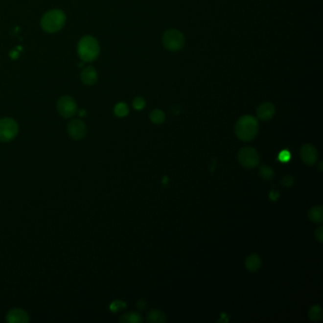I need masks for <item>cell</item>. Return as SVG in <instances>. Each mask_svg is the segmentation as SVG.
Returning <instances> with one entry per match:
<instances>
[{
	"label": "cell",
	"instance_id": "7c38bea8",
	"mask_svg": "<svg viewBox=\"0 0 323 323\" xmlns=\"http://www.w3.org/2000/svg\"><path fill=\"white\" fill-rule=\"evenodd\" d=\"M81 80L87 86H93L98 81V72L93 67H88L83 69L81 73Z\"/></svg>",
	"mask_w": 323,
	"mask_h": 323
},
{
	"label": "cell",
	"instance_id": "603a6c76",
	"mask_svg": "<svg viewBox=\"0 0 323 323\" xmlns=\"http://www.w3.org/2000/svg\"><path fill=\"white\" fill-rule=\"evenodd\" d=\"M291 159V154L288 150H282L278 156V160L282 163H286L289 162Z\"/></svg>",
	"mask_w": 323,
	"mask_h": 323
},
{
	"label": "cell",
	"instance_id": "5b68a950",
	"mask_svg": "<svg viewBox=\"0 0 323 323\" xmlns=\"http://www.w3.org/2000/svg\"><path fill=\"white\" fill-rule=\"evenodd\" d=\"M19 127L17 122L12 117H4L0 119V141H11L17 136Z\"/></svg>",
	"mask_w": 323,
	"mask_h": 323
},
{
	"label": "cell",
	"instance_id": "8992f818",
	"mask_svg": "<svg viewBox=\"0 0 323 323\" xmlns=\"http://www.w3.org/2000/svg\"><path fill=\"white\" fill-rule=\"evenodd\" d=\"M238 161L243 167L252 169L259 164L260 156L254 148L245 147L238 152Z\"/></svg>",
	"mask_w": 323,
	"mask_h": 323
},
{
	"label": "cell",
	"instance_id": "7402d4cb",
	"mask_svg": "<svg viewBox=\"0 0 323 323\" xmlns=\"http://www.w3.org/2000/svg\"><path fill=\"white\" fill-rule=\"evenodd\" d=\"M126 307V303L122 300H115L110 304V310L112 312H118Z\"/></svg>",
	"mask_w": 323,
	"mask_h": 323
},
{
	"label": "cell",
	"instance_id": "44dd1931",
	"mask_svg": "<svg viewBox=\"0 0 323 323\" xmlns=\"http://www.w3.org/2000/svg\"><path fill=\"white\" fill-rule=\"evenodd\" d=\"M132 105L134 109L139 111V110H142L145 107L146 102H145V100L142 97H137V98L134 99Z\"/></svg>",
	"mask_w": 323,
	"mask_h": 323
},
{
	"label": "cell",
	"instance_id": "6da1fadb",
	"mask_svg": "<svg viewBox=\"0 0 323 323\" xmlns=\"http://www.w3.org/2000/svg\"><path fill=\"white\" fill-rule=\"evenodd\" d=\"M259 131L258 119L251 115L240 117L235 124V134L242 141H250L257 136Z\"/></svg>",
	"mask_w": 323,
	"mask_h": 323
},
{
	"label": "cell",
	"instance_id": "cb8c5ba5",
	"mask_svg": "<svg viewBox=\"0 0 323 323\" xmlns=\"http://www.w3.org/2000/svg\"><path fill=\"white\" fill-rule=\"evenodd\" d=\"M294 183V178L292 176H284L282 177L281 179V185L284 186V187H291L293 185Z\"/></svg>",
	"mask_w": 323,
	"mask_h": 323
},
{
	"label": "cell",
	"instance_id": "ac0fdd59",
	"mask_svg": "<svg viewBox=\"0 0 323 323\" xmlns=\"http://www.w3.org/2000/svg\"><path fill=\"white\" fill-rule=\"evenodd\" d=\"M150 119L155 124H162L165 120V113L161 109H155L150 113Z\"/></svg>",
	"mask_w": 323,
	"mask_h": 323
},
{
	"label": "cell",
	"instance_id": "277c9868",
	"mask_svg": "<svg viewBox=\"0 0 323 323\" xmlns=\"http://www.w3.org/2000/svg\"><path fill=\"white\" fill-rule=\"evenodd\" d=\"M162 45L169 51H178L185 46V37L178 29H168L162 35Z\"/></svg>",
	"mask_w": 323,
	"mask_h": 323
},
{
	"label": "cell",
	"instance_id": "4316f807",
	"mask_svg": "<svg viewBox=\"0 0 323 323\" xmlns=\"http://www.w3.org/2000/svg\"><path fill=\"white\" fill-rule=\"evenodd\" d=\"M78 114H79L80 117H86L87 116V111L84 110V109H82V110L78 111Z\"/></svg>",
	"mask_w": 323,
	"mask_h": 323
},
{
	"label": "cell",
	"instance_id": "4fadbf2b",
	"mask_svg": "<svg viewBox=\"0 0 323 323\" xmlns=\"http://www.w3.org/2000/svg\"><path fill=\"white\" fill-rule=\"evenodd\" d=\"M246 268L250 272H256L262 265L261 258L257 254H251L246 260Z\"/></svg>",
	"mask_w": 323,
	"mask_h": 323
},
{
	"label": "cell",
	"instance_id": "e0dca14e",
	"mask_svg": "<svg viewBox=\"0 0 323 323\" xmlns=\"http://www.w3.org/2000/svg\"><path fill=\"white\" fill-rule=\"evenodd\" d=\"M119 321H120V323H140L142 322V318L138 313L130 312V313L123 315L119 319Z\"/></svg>",
	"mask_w": 323,
	"mask_h": 323
},
{
	"label": "cell",
	"instance_id": "52a82bcc",
	"mask_svg": "<svg viewBox=\"0 0 323 323\" xmlns=\"http://www.w3.org/2000/svg\"><path fill=\"white\" fill-rule=\"evenodd\" d=\"M57 110L62 117H72L78 112V106L72 97L63 96L57 102Z\"/></svg>",
	"mask_w": 323,
	"mask_h": 323
},
{
	"label": "cell",
	"instance_id": "ffe728a7",
	"mask_svg": "<svg viewBox=\"0 0 323 323\" xmlns=\"http://www.w3.org/2000/svg\"><path fill=\"white\" fill-rule=\"evenodd\" d=\"M259 175L264 180L269 181V180L273 179L274 172H273V169L271 167H269L267 165H263L259 169Z\"/></svg>",
	"mask_w": 323,
	"mask_h": 323
},
{
	"label": "cell",
	"instance_id": "9c48e42d",
	"mask_svg": "<svg viewBox=\"0 0 323 323\" xmlns=\"http://www.w3.org/2000/svg\"><path fill=\"white\" fill-rule=\"evenodd\" d=\"M300 159L304 164L312 166L316 164L318 160L317 149L311 144H305L300 148Z\"/></svg>",
	"mask_w": 323,
	"mask_h": 323
},
{
	"label": "cell",
	"instance_id": "d4e9b609",
	"mask_svg": "<svg viewBox=\"0 0 323 323\" xmlns=\"http://www.w3.org/2000/svg\"><path fill=\"white\" fill-rule=\"evenodd\" d=\"M315 237L316 239L320 242V243H323V228L321 226L319 227L316 231H315Z\"/></svg>",
	"mask_w": 323,
	"mask_h": 323
},
{
	"label": "cell",
	"instance_id": "484cf974",
	"mask_svg": "<svg viewBox=\"0 0 323 323\" xmlns=\"http://www.w3.org/2000/svg\"><path fill=\"white\" fill-rule=\"evenodd\" d=\"M145 307H146V302H145V300H140L138 301V303H137V308L138 309V310H144Z\"/></svg>",
	"mask_w": 323,
	"mask_h": 323
},
{
	"label": "cell",
	"instance_id": "83f0119b",
	"mask_svg": "<svg viewBox=\"0 0 323 323\" xmlns=\"http://www.w3.org/2000/svg\"><path fill=\"white\" fill-rule=\"evenodd\" d=\"M322 166H323V162H321V163H320V170H321V171H323V168H322Z\"/></svg>",
	"mask_w": 323,
	"mask_h": 323
},
{
	"label": "cell",
	"instance_id": "3957f363",
	"mask_svg": "<svg viewBox=\"0 0 323 323\" xmlns=\"http://www.w3.org/2000/svg\"><path fill=\"white\" fill-rule=\"evenodd\" d=\"M67 17L63 11L55 9L46 13L41 19V28L45 31L53 33L62 29L66 24Z\"/></svg>",
	"mask_w": 323,
	"mask_h": 323
},
{
	"label": "cell",
	"instance_id": "9a60e30c",
	"mask_svg": "<svg viewBox=\"0 0 323 323\" xmlns=\"http://www.w3.org/2000/svg\"><path fill=\"white\" fill-rule=\"evenodd\" d=\"M147 321L149 323H166V316L160 310H151L147 315Z\"/></svg>",
	"mask_w": 323,
	"mask_h": 323
},
{
	"label": "cell",
	"instance_id": "d6986e66",
	"mask_svg": "<svg viewBox=\"0 0 323 323\" xmlns=\"http://www.w3.org/2000/svg\"><path fill=\"white\" fill-rule=\"evenodd\" d=\"M114 113L118 117H126L129 114V107L125 103H118L114 107Z\"/></svg>",
	"mask_w": 323,
	"mask_h": 323
},
{
	"label": "cell",
	"instance_id": "2e32d148",
	"mask_svg": "<svg viewBox=\"0 0 323 323\" xmlns=\"http://www.w3.org/2000/svg\"><path fill=\"white\" fill-rule=\"evenodd\" d=\"M309 319L314 322L318 323L323 318V308L320 305L312 306L308 312Z\"/></svg>",
	"mask_w": 323,
	"mask_h": 323
},
{
	"label": "cell",
	"instance_id": "7a4b0ae2",
	"mask_svg": "<svg viewBox=\"0 0 323 323\" xmlns=\"http://www.w3.org/2000/svg\"><path fill=\"white\" fill-rule=\"evenodd\" d=\"M77 51L79 57L85 63H89L99 57L100 55V45L96 38L93 36H84L78 43Z\"/></svg>",
	"mask_w": 323,
	"mask_h": 323
},
{
	"label": "cell",
	"instance_id": "ba28073f",
	"mask_svg": "<svg viewBox=\"0 0 323 323\" xmlns=\"http://www.w3.org/2000/svg\"><path fill=\"white\" fill-rule=\"evenodd\" d=\"M68 133L73 139L80 140L87 135V126L81 119H72L68 124Z\"/></svg>",
	"mask_w": 323,
	"mask_h": 323
},
{
	"label": "cell",
	"instance_id": "8fae6325",
	"mask_svg": "<svg viewBox=\"0 0 323 323\" xmlns=\"http://www.w3.org/2000/svg\"><path fill=\"white\" fill-rule=\"evenodd\" d=\"M276 112L275 106L273 105V103H261L259 105V107L257 108V117L261 120H269L272 117H274Z\"/></svg>",
	"mask_w": 323,
	"mask_h": 323
},
{
	"label": "cell",
	"instance_id": "30bf717a",
	"mask_svg": "<svg viewBox=\"0 0 323 323\" xmlns=\"http://www.w3.org/2000/svg\"><path fill=\"white\" fill-rule=\"evenodd\" d=\"M6 321L9 323H28L29 321V315L23 309H12L8 312Z\"/></svg>",
	"mask_w": 323,
	"mask_h": 323
},
{
	"label": "cell",
	"instance_id": "5bb4252c",
	"mask_svg": "<svg viewBox=\"0 0 323 323\" xmlns=\"http://www.w3.org/2000/svg\"><path fill=\"white\" fill-rule=\"evenodd\" d=\"M308 217L314 223H323V206H315L308 211Z\"/></svg>",
	"mask_w": 323,
	"mask_h": 323
}]
</instances>
